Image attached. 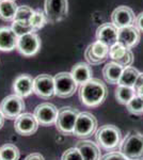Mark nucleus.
<instances>
[{"label":"nucleus","mask_w":143,"mask_h":160,"mask_svg":"<svg viewBox=\"0 0 143 160\" xmlns=\"http://www.w3.org/2000/svg\"><path fill=\"white\" fill-rule=\"evenodd\" d=\"M79 99L87 107H98L108 96V89L101 80L92 78L79 88Z\"/></svg>","instance_id":"nucleus-1"},{"label":"nucleus","mask_w":143,"mask_h":160,"mask_svg":"<svg viewBox=\"0 0 143 160\" xmlns=\"http://www.w3.org/2000/svg\"><path fill=\"white\" fill-rule=\"evenodd\" d=\"M95 140L98 146L105 151L112 152L120 148L122 142V132L114 125H104L95 132Z\"/></svg>","instance_id":"nucleus-2"},{"label":"nucleus","mask_w":143,"mask_h":160,"mask_svg":"<svg viewBox=\"0 0 143 160\" xmlns=\"http://www.w3.org/2000/svg\"><path fill=\"white\" fill-rule=\"evenodd\" d=\"M120 153L127 160H143V135L131 131L122 140Z\"/></svg>","instance_id":"nucleus-3"},{"label":"nucleus","mask_w":143,"mask_h":160,"mask_svg":"<svg viewBox=\"0 0 143 160\" xmlns=\"http://www.w3.org/2000/svg\"><path fill=\"white\" fill-rule=\"evenodd\" d=\"M54 95L61 98H67L75 94L78 84L73 78L71 73L61 72L54 77Z\"/></svg>","instance_id":"nucleus-4"},{"label":"nucleus","mask_w":143,"mask_h":160,"mask_svg":"<svg viewBox=\"0 0 143 160\" xmlns=\"http://www.w3.org/2000/svg\"><path fill=\"white\" fill-rule=\"evenodd\" d=\"M96 130H97V120L94 115L90 112H80L78 114L73 131L75 137L84 139L94 135Z\"/></svg>","instance_id":"nucleus-5"},{"label":"nucleus","mask_w":143,"mask_h":160,"mask_svg":"<svg viewBox=\"0 0 143 160\" xmlns=\"http://www.w3.org/2000/svg\"><path fill=\"white\" fill-rule=\"evenodd\" d=\"M79 111L72 107H63L58 111V117L56 121V127L62 135L73 133L75 123L79 114Z\"/></svg>","instance_id":"nucleus-6"},{"label":"nucleus","mask_w":143,"mask_h":160,"mask_svg":"<svg viewBox=\"0 0 143 160\" xmlns=\"http://www.w3.org/2000/svg\"><path fill=\"white\" fill-rule=\"evenodd\" d=\"M45 16L49 24H57L63 20L69 13L67 0H45Z\"/></svg>","instance_id":"nucleus-7"},{"label":"nucleus","mask_w":143,"mask_h":160,"mask_svg":"<svg viewBox=\"0 0 143 160\" xmlns=\"http://www.w3.org/2000/svg\"><path fill=\"white\" fill-rule=\"evenodd\" d=\"M25 108L26 105L23 97L16 94L7 96L0 104V111L3 117L9 120H16L24 112Z\"/></svg>","instance_id":"nucleus-8"},{"label":"nucleus","mask_w":143,"mask_h":160,"mask_svg":"<svg viewBox=\"0 0 143 160\" xmlns=\"http://www.w3.org/2000/svg\"><path fill=\"white\" fill-rule=\"evenodd\" d=\"M20 55L25 57L35 56L41 49V38L35 32H31L18 38L17 48Z\"/></svg>","instance_id":"nucleus-9"},{"label":"nucleus","mask_w":143,"mask_h":160,"mask_svg":"<svg viewBox=\"0 0 143 160\" xmlns=\"http://www.w3.org/2000/svg\"><path fill=\"white\" fill-rule=\"evenodd\" d=\"M84 58L89 64L100 65L109 58V47L105 44L96 41L87 47L84 51Z\"/></svg>","instance_id":"nucleus-10"},{"label":"nucleus","mask_w":143,"mask_h":160,"mask_svg":"<svg viewBox=\"0 0 143 160\" xmlns=\"http://www.w3.org/2000/svg\"><path fill=\"white\" fill-rule=\"evenodd\" d=\"M58 111L54 105L50 102H43L36 106L33 114L41 126H50L56 124Z\"/></svg>","instance_id":"nucleus-11"},{"label":"nucleus","mask_w":143,"mask_h":160,"mask_svg":"<svg viewBox=\"0 0 143 160\" xmlns=\"http://www.w3.org/2000/svg\"><path fill=\"white\" fill-rule=\"evenodd\" d=\"M33 93L43 99H49L54 95V77L47 74L38 75L34 78Z\"/></svg>","instance_id":"nucleus-12"},{"label":"nucleus","mask_w":143,"mask_h":160,"mask_svg":"<svg viewBox=\"0 0 143 160\" xmlns=\"http://www.w3.org/2000/svg\"><path fill=\"white\" fill-rule=\"evenodd\" d=\"M38 125L40 124L36 121L34 114H32V113H22L15 120L14 128L18 135L31 136L36 132Z\"/></svg>","instance_id":"nucleus-13"},{"label":"nucleus","mask_w":143,"mask_h":160,"mask_svg":"<svg viewBox=\"0 0 143 160\" xmlns=\"http://www.w3.org/2000/svg\"><path fill=\"white\" fill-rule=\"evenodd\" d=\"M135 20H136V15L132 9L126 6L118 7L111 14V22L118 29L135 25Z\"/></svg>","instance_id":"nucleus-14"},{"label":"nucleus","mask_w":143,"mask_h":160,"mask_svg":"<svg viewBox=\"0 0 143 160\" xmlns=\"http://www.w3.org/2000/svg\"><path fill=\"white\" fill-rule=\"evenodd\" d=\"M109 58L112 59L113 62L120 64L124 68L131 66L134 63V53L130 49L124 47L120 43H115L109 48Z\"/></svg>","instance_id":"nucleus-15"},{"label":"nucleus","mask_w":143,"mask_h":160,"mask_svg":"<svg viewBox=\"0 0 143 160\" xmlns=\"http://www.w3.org/2000/svg\"><path fill=\"white\" fill-rule=\"evenodd\" d=\"M140 38H141V32L138 30V28L135 25L119 29L118 43L128 49L137 46L140 42Z\"/></svg>","instance_id":"nucleus-16"},{"label":"nucleus","mask_w":143,"mask_h":160,"mask_svg":"<svg viewBox=\"0 0 143 160\" xmlns=\"http://www.w3.org/2000/svg\"><path fill=\"white\" fill-rule=\"evenodd\" d=\"M118 33L119 29L114 26L112 22H105L100 25L96 30V40L98 42L107 45L109 48L118 43Z\"/></svg>","instance_id":"nucleus-17"},{"label":"nucleus","mask_w":143,"mask_h":160,"mask_svg":"<svg viewBox=\"0 0 143 160\" xmlns=\"http://www.w3.org/2000/svg\"><path fill=\"white\" fill-rule=\"evenodd\" d=\"M34 88V79L30 75H19L13 82V91L20 97H28L33 93Z\"/></svg>","instance_id":"nucleus-18"},{"label":"nucleus","mask_w":143,"mask_h":160,"mask_svg":"<svg viewBox=\"0 0 143 160\" xmlns=\"http://www.w3.org/2000/svg\"><path fill=\"white\" fill-rule=\"evenodd\" d=\"M18 37L14 33L11 28L1 27L0 28V50L12 51L17 48Z\"/></svg>","instance_id":"nucleus-19"},{"label":"nucleus","mask_w":143,"mask_h":160,"mask_svg":"<svg viewBox=\"0 0 143 160\" xmlns=\"http://www.w3.org/2000/svg\"><path fill=\"white\" fill-rule=\"evenodd\" d=\"M71 74L78 86H82L87 81H89L90 79H92L93 71L89 63L79 62V63L75 64L73 66Z\"/></svg>","instance_id":"nucleus-20"},{"label":"nucleus","mask_w":143,"mask_h":160,"mask_svg":"<svg viewBox=\"0 0 143 160\" xmlns=\"http://www.w3.org/2000/svg\"><path fill=\"white\" fill-rule=\"evenodd\" d=\"M76 148L81 153L84 160H100V151L96 143L89 140H81Z\"/></svg>","instance_id":"nucleus-21"},{"label":"nucleus","mask_w":143,"mask_h":160,"mask_svg":"<svg viewBox=\"0 0 143 160\" xmlns=\"http://www.w3.org/2000/svg\"><path fill=\"white\" fill-rule=\"evenodd\" d=\"M124 68L115 62H109L103 68V76L107 83L118 84L121 75L123 73Z\"/></svg>","instance_id":"nucleus-22"},{"label":"nucleus","mask_w":143,"mask_h":160,"mask_svg":"<svg viewBox=\"0 0 143 160\" xmlns=\"http://www.w3.org/2000/svg\"><path fill=\"white\" fill-rule=\"evenodd\" d=\"M18 6L12 0H1L0 1V18L4 22H13L15 18Z\"/></svg>","instance_id":"nucleus-23"},{"label":"nucleus","mask_w":143,"mask_h":160,"mask_svg":"<svg viewBox=\"0 0 143 160\" xmlns=\"http://www.w3.org/2000/svg\"><path fill=\"white\" fill-rule=\"evenodd\" d=\"M140 75V72L137 68L129 66V68H124L123 73L121 75V78L119 80V86H124V87H130L135 88L136 81Z\"/></svg>","instance_id":"nucleus-24"},{"label":"nucleus","mask_w":143,"mask_h":160,"mask_svg":"<svg viewBox=\"0 0 143 160\" xmlns=\"http://www.w3.org/2000/svg\"><path fill=\"white\" fill-rule=\"evenodd\" d=\"M137 95L135 88L130 87H124V86H118L115 89V98L121 105L127 106L130 100Z\"/></svg>","instance_id":"nucleus-25"},{"label":"nucleus","mask_w":143,"mask_h":160,"mask_svg":"<svg viewBox=\"0 0 143 160\" xmlns=\"http://www.w3.org/2000/svg\"><path fill=\"white\" fill-rule=\"evenodd\" d=\"M0 157L1 160H18L20 157V152L14 144L8 143L0 148Z\"/></svg>","instance_id":"nucleus-26"},{"label":"nucleus","mask_w":143,"mask_h":160,"mask_svg":"<svg viewBox=\"0 0 143 160\" xmlns=\"http://www.w3.org/2000/svg\"><path fill=\"white\" fill-rule=\"evenodd\" d=\"M11 29L14 31V33L17 35L18 38L23 37L28 33L34 32L32 26L30 25V22H22V20H13Z\"/></svg>","instance_id":"nucleus-27"},{"label":"nucleus","mask_w":143,"mask_h":160,"mask_svg":"<svg viewBox=\"0 0 143 160\" xmlns=\"http://www.w3.org/2000/svg\"><path fill=\"white\" fill-rule=\"evenodd\" d=\"M30 25L32 26L34 32H36L38 30L42 29V28L47 24V19H46L45 13H43L41 10H36L33 13L32 17L30 19Z\"/></svg>","instance_id":"nucleus-28"},{"label":"nucleus","mask_w":143,"mask_h":160,"mask_svg":"<svg viewBox=\"0 0 143 160\" xmlns=\"http://www.w3.org/2000/svg\"><path fill=\"white\" fill-rule=\"evenodd\" d=\"M126 107H127V110H128L131 114L141 115L143 114V98L136 95V96L127 104Z\"/></svg>","instance_id":"nucleus-29"},{"label":"nucleus","mask_w":143,"mask_h":160,"mask_svg":"<svg viewBox=\"0 0 143 160\" xmlns=\"http://www.w3.org/2000/svg\"><path fill=\"white\" fill-rule=\"evenodd\" d=\"M34 10H32L28 6H18L14 20H22V22H30Z\"/></svg>","instance_id":"nucleus-30"},{"label":"nucleus","mask_w":143,"mask_h":160,"mask_svg":"<svg viewBox=\"0 0 143 160\" xmlns=\"http://www.w3.org/2000/svg\"><path fill=\"white\" fill-rule=\"evenodd\" d=\"M61 160H84V157L77 148H71L64 152Z\"/></svg>","instance_id":"nucleus-31"},{"label":"nucleus","mask_w":143,"mask_h":160,"mask_svg":"<svg viewBox=\"0 0 143 160\" xmlns=\"http://www.w3.org/2000/svg\"><path fill=\"white\" fill-rule=\"evenodd\" d=\"M100 160H127L120 152H111L103 156Z\"/></svg>","instance_id":"nucleus-32"},{"label":"nucleus","mask_w":143,"mask_h":160,"mask_svg":"<svg viewBox=\"0 0 143 160\" xmlns=\"http://www.w3.org/2000/svg\"><path fill=\"white\" fill-rule=\"evenodd\" d=\"M135 26L138 28L140 32H143V12L138 14L136 16V20H135Z\"/></svg>","instance_id":"nucleus-33"},{"label":"nucleus","mask_w":143,"mask_h":160,"mask_svg":"<svg viewBox=\"0 0 143 160\" xmlns=\"http://www.w3.org/2000/svg\"><path fill=\"white\" fill-rule=\"evenodd\" d=\"M25 160H45V158H44L43 155H41L40 153H32V154L28 155L25 158Z\"/></svg>","instance_id":"nucleus-34"},{"label":"nucleus","mask_w":143,"mask_h":160,"mask_svg":"<svg viewBox=\"0 0 143 160\" xmlns=\"http://www.w3.org/2000/svg\"><path fill=\"white\" fill-rule=\"evenodd\" d=\"M135 90H136V93H137L138 96H140L141 98H143V84L135 87Z\"/></svg>","instance_id":"nucleus-35"},{"label":"nucleus","mask_w":143,"mask_h":160,"mask_svg":"<svg viewBox=\"0 0 143 160\" xmlns=\"http://www.w3.org/2000/svg\"><path fill=\"white\" fill-rule=\"evenodd\" d=\"M4 118H6L3 117V114H2L1 111H0V128H1L2 126H3V124H4Z\"/></svg>","instance_id":"nucleus-36"},{"label":"nucleus","mask_w":143,"mask_h":160,"mask_svg":"<svg viewBox=\"0 0 143 160\" xmlns=\"http://www.w3.org/2000/svg\"><path fill=\"white\" fill-rule=\"evenodd\" d=\"M12 1H15V0H12Z\"/></svg>","instance_id":"nucleus-37"},{"label":"nucleus","mask_w":143,"mask_h":160,"mask_svg":"<svg viewBox=\"0 0 143 160\" xmlns=\"http://www.w3.org/2000/svg\"><path fill=\"white\" fill-rule=\"evenodd\" d=\"M0 160H1V157H0Z\"/></svg>","instance_id":"nucleus-38"},{"label":"nucleus","mask_w":143,"mask_h":160,"mask_svg":"<svg viewBox=\"0 0 143 160\" xmlns=\"http://www.w3.org/2000/svg\"><path fill=\"white\" fill-rule=\"evenodd\" d=\"M0 1H1V0H0Z\"/></svg>","instance_id":"nucleus-39"}]
</instances>
